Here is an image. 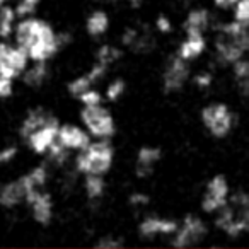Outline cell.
<instances>
[{"instance_id": "cell-1", "label": "cell", "mask_w": 249, "mask_h": 249, "mask_svg": "<svg viewBox=\"0 0 249 249\" xmlns=\"http://www.w3.org/2000/svg\"><path fill=\"white\" fill-rule=\"evenodd\" d=\"M14 39L28 53L31 62H50L69 46L72 36L65 31H55V28L45 19L28 16L18 21Z\"/></svg>"}, {"instance_id": "cell-2", "label": "cell", "mask_w": 249, "mask_h": 249, "mask_svg": "<svg viewBox=\"0 0 249 249\" xmlns=\"http://www.w3.org/2000/svg\"><path fill=\"white\" fill-rule=\"evenodd\" d=\"M213 58L218 65L231 67L249 55V28L237 21H229L213 28Z\"/></svg>"}, {"instance_id": "cell-3", "label": "cell", "mask_w": 249, "mask_h": 249, "mask_svg": "<svg viewBox=\"0 0 249 249\" xmlns=\"http://www.w3.org/2000/svg\"><path fill=\"white\" fill-rule=\"evenodd\" d=\"M215 227L227 237L237 239L249 234V193L237 190L231 193L227 205L215 213Z\"/></svg>"}, {"instance_id": "cell-4", "label": "cell", "mask_w": 249, "mask_h": 249, "mask_svg": "<svg viewBox=\"0 0 249 249\" xmlns=\"http://www.w3.org/2000/svg\"><path fill=\"white\" fill-rule=\"evenodd\" d=\"M114 156L116 150L111 140H96L77 152L73 159V169L80 176H89V174L106 176L114 164Z\"/></svg>"}, {"instance_id": "cell-5", "label": "cell", "mask_w": 249, "mask_h": 249, "mask_svg": "<svg viewBox=\"0 0 249 249\" xmlns=\"http://www.w3.org/2000/svg\"><path fill=\"white\" fill-rule=\"evenodd\" d=\"M80 123L96 140H111L116 135V120L104 104L82 106Z\"/></svg>"}, {"instance_id": "cell-6", "label": "cell", "mask_w": 249, "mask_h": 249, "mask_svg": "<svg viewBox=\"0 0 249 249\" xmlns=\"http://www.w3.org/2000/svg\"><path fill=\"white\" fill-rule=\"evenodd\" d=\"M200 120L203 128L213 139H225L232 133L235 126V113L225 103H208L201 107Z\"/></svg>"}, {"instance_id": "cell-7", "label": "cell", "mask_w": 249, "mask_h": 249, "mask_svg": "<svg viewBox=\"0 0 249 249\" xmlns=\"http://www.w3.org/2000/svg\"><path fill=\"white\" fill-rule=\"evenodd\" d=\"M208 235V225L200 215L188 213L179 220V227L173 235V248L178 249H186L193 248V246L200 244L205 237Z\"/></svg>"}, {"instance_id": "cell-8", "label": "cell", "mask_w": 249, "mask_h": 249, "mask_svg": "<svg viewBox=\"0 0 249 249\" xmlns=\"http://www.w3.org/2000/svg\"><path fill=\"white\" fill-rule=\"evenodd\" d=\"M231 184L224 174H215L205 184V190L201 193L200 207L207 215H215L220 208L227 205L231 198Z\"/></svg>"}, {"instance_id": "cell-9", "label": "cell", "mask_w": 249, "mask_h": 249, "mask_svg": "<svg viewBox=\"0 0 249 249\" xmlns=\"http://www.w3.org/2000/svg\"><path fill=\"white\" fill-rule=\"evenodd\" d=\"M29 56L18 43H9V39H0V75L9 79H21L22 72L28 69Z\"/></svg>"}, {"instance_id": "cell-10", "label": "cell", "mask_w": 249, "mask_h": 249, "mask_svg": "<svg viewBox=\"0 0 249 249\" xmlns=\"http://www.w3.org/2000/svg\"><path fill=\"white\" fill-rule=\"evenodd\" d=\"M120 46L137 53V55H149L156 50L157 39L147 26H128L120 36Z\"/></svg>"}, {"instance_id": "cell-11", "label": "cell", "mask_w": 249, "mask_h": 249, "mask_svg": "<svg viewBox=\"0 0 249 249\" xmlns=\"http://www.w3.org/2000/svg\"><path fill=\"white\" fill-rule=\"evenodd\" d=\"M191 79L190 62L173 55L162 70V89L166 94H176L186 87Z\"/></svg>"}, {"instance_id": "cell-12", "label": "cell", "mask_w": 249, "mask_h": 249, "mask_svg": "<svg viewBox=\"0 0 249 249\" xmlns=\"http://www.w3.org/2000/svg\"><path fill=\"white\" fill-rule=\"evenodd\" d=\"M26 205L31 210V215L35 218L36 224L39 225H48L53 220L55 215V201L50 191L43 190H35L31 193H28L26 196Z\"/></svg>"}, {"instance_id": "cell-13", "label": "cell", "mask_w": 249, "mask_h": 249, "mask_svg": "<svg viewBox=\"0 0 249 249\" xmlns=\"http://www.w3.org/2000/svg\"><path fill=\"white\" fill-rule=\"evenodd\" d=\"M58 128H60V121H58V118H56V120L43 124L41 128L29 133L24 139L26 145H28L29 150H31L33 154H36V156H46L48 150L52 149V145L56 142Z\"/></svg>"}, {"instance_id": "cell-14", "label": "cell", "mask_w": 249, "mask_h": 249, "mask_svg": "<svg viewBox=\"0 0 249 249\" xmlns=\"http://www.w3.org/2000/svg\"><path fill=\"white\" fill-rule=\"evenodd\" d=\"M179 227V220L171 217H159V215H147L140 220L139 234L143 239H156L157 235H169L173 237L174 232Z\"/></svg>"}, {"instance_id": "cell-15", "label": "cell", "mask_w": 249, "mask_h": 249, "mask_svg": "<svg viewBox=\"0 0 249 249\" xmlns=\"http://www.w3.org/2000/svg\"><path fill=\"white\" fill-rule=\"evenodd\" d=\"M56 140H58L65 149H69L70 152H80V150L86 149V147L92 142V137L89 135V132L84 128L82 124L60 123Z\"/></svg>"}, {"instance_id": "cell-16", "label": "cell", "mask_w": 249, "mask_h": 249, "mask_svg": "<svg viewBox=\"0 0 249 249\" xmlns=\"http://www.w3.org/2000/svg\"><path fill=\"white\" fill-rule=\"evenodd\" d=\"M215 28V19L207 7H195L183 21L184 35H207Z\"/></svg>"}, {"instance_id": "cell-17", "label": "cell", "mask_w": 249, "mask_h": 249, "mask_svg": "<svg viewBox=\"0 0 249 249\" xmlns=\"http://www.w3.org/2000/svg\"><path fill=\"white\" fill-rule=\"evenodd\" d=\"M162 159V150L156 145H143L137 150L135 157V176L147 179L154 174L156 166Z\"/></svg>"}, {"instance_id": "cell-18", "label": "cell", "mask_w": 249, "mask_h": 249, "mask_svg": "<svg viewBox=\"0 0 249 249\" xmlns=\"http://www.w3.org/2000/svg\"><path fill=\"white\" fill-rule=\"evenodd\" d=\"M207 35H184L183 41L178 45L176 55L186 60V62H193V60H198L207 52Z\"/></svg>"}, {"instance_id": "cell-19", "label": "cell", "mask_w": 249, "mask_h": 249, "mask_svg": "<svg viewBox=\"0 0 249 249\" xmlns=\"http://www.w3.org/2000/svg\"><path fill=\"white\" fill-rule=\"evenodd\" d=\"M26 196H28V190H26L21 178L7 181L0 186V205L4 208H9V210L26 203Z\"/></svg>"}, {"instance_id": "cell-20", "label": "cell", "mask_w": 249, "mask_h": 249, "mask_svg": "<svg viewBox=\"0 0 249 249\" xmlns=\"http://www.w3.org/2000/svg\"><path fill=\"white\" fill-rule=\"evenodd\" d=\"M56 120V116L53 113H50L45 107H35V109H29L26 113V116L22 118L21 126H19V135L24 140L29 133H33L35 130L41 128L43 124L50 123V121Z\"/></svg>"}, {"instance_id": "cell-21", "label": "cell", "mask_w": 249, "mask_h": 249, "mask_svg": "<svg viewBox=\"0 0 249 249\" xmlns=\"http://www.w3.org/2000/svg\"><path fill=\"white\" fill-rule=\"evenodd\" d=\"M111 28V19L109 14L103 9H94L92 12H89L86 18V33L89 35V38L99 39L103 36L107 35Z\"/></svg>"}, {"instance_id": "cell-22", "label": "cell", "mask_w": 249, "mask_h": 249, "mask_svg": "<svg viewBox=\"0 0 249 249\" xmlns=\"http://www.w3.org/2000/svg\"><path fill=\"white\" fill-rule=\"evenodd\" d=\"M50 79V67L48 62H31L28 69L22 72L21 80L29 89H39L43 87Z\"/></svg>"}, {"instance_id": "cell-23", "label": "cell", "mask_w": 249, "mask_h": 249, "mask_svg": "<svg viewBox=\"0 0 249 249\" xmlns=\"http://www.w3.org/2000/svg\"><path fill=\"white\" fill-rule=\"evenodd\" d=\"M231 70L235 90H237L241 97L249 99V58L244 56V58L237 60V62L231 65Z\"/></svg>"}, {"instance_id": "cell-24", "label": "cell", "mask_w": 249, "mask_h": 249, "mask_svg": "<svg viewBox=\"0 0 249 249\" xmlns=\"http://www.w3.org/2000/svg\"><path fill=\"white\" fill-rule=\"evenodd\" d=\"M21 179H22V183H24L28 193H31V191H35V190H43V188H46V184H48L50 169L46 164H38V166L31 167L26 174H22Z\"/></svg>"}, {"instance_id": "cell-25", "label": "cell", "mask_w": 249, "mask_h": 249, "mask_svg": "<svg viewBox=\"0 0 249 249\" xmlns=\"http://www.w3.org/2000/svg\"><path fill=\"white\" fill-rule=\"evenodd\" d=\"M18 19H19V16L12 5L5 4L0 7V39L14 38Z\"/></svg>"}, {"instance_id": "cell-26", "label": "cell", "mask_w": 249, "mask_h": 249, "mask_svg": "<svg viewBox=\"0 0 249 249\" xmlns=\"http://www.w3.org/2000/svg\"><path fill=\"white\" fill-rule=\"evenodd\" d=\"M82 188L89 200L97 201L106 193V179H104V176H99V174H89V176H84Z\"/></svg>"}, {"instance_id": "cell-27", "label": "cell", "mask_w": 249, "mask_h": 249, "mask_svg": "<svg viewBox=\"0 0 249 249\" xmlns=\"http://www.w3.org/2000/svg\"><path fill=\"white\" fill-rule=\"evenodd\" d=\"M121 56H123V50H121L120 46L104 43V45H101L99 48L96 50V53H94V62H99V63H103L104 67L111 69V67L120 62Z\"/></svg>"}, {"instance_id": "cell-28", "label": "cell", "mask_w": 249, "mask_h": 249, "mask_svg": "<svg viewBox=\"0 0 249 249\" xmlns=\"http://www.w3.org/2000/svg\"><path fill=\"white\" fill-rule=\"evenodd\" d=\"M70 150L65 149V147L62 145V143L56 140L55 143L52 145V149L48 150V154H46V157H48L50 164L55 167H65L67 164L70 162Z\"/></svg>"}, {"instance_id": "cell-29", "label": "cell", "mask_w": 249, "mask_h": 249, "mask_svg": "<svg viewBox=\"0 0 249 249\" xmlns=\"http://www.w3.org/2000/svg\"><path fill=\"white\" fill-rule=\"evenodd\" d=\"M96 84L90 80V77L87 75V72L80 73V75L73 77L72 80H70L69 84H67V90H69V94L72 97H79L82 92H86L87 89H90V87H94Z\"/></svg>"}, {"instance_id": "cell-30", "label": "cell", "mask_w": 249, "mask_h": 249, "mask_svg": "<svg viewBox=\"0 0 249 249\" xmlns=\"http://www.w3.org/2000/svg\"><path fill=\"white\" fill-rule=\"evenodd\" d=\"M124 92H126V82H124L121 77H116V79L111 80L106 86V89H104V101L116 103V101H120L121 97L124 96Z\"/></svg>"}, {"instance_id": "cell-31", "label": "cell", "mask_w": 249, "mask_h": 249, "mask_svg": "<svg viewBox=\"0 0 249 249\" xmlns=\"http://www.w3.org/2000/svg\"><path fill=\"white\" fill-rule=\"evenodd\" d=\"M232 19L249 28V0H237L232 7Z\"/></svg>"}, {"instance_id": "cell-32", "label": "cell", "mask_w": 249, "mask_h": 249, "mask_svg": "<svg viewBox=\"0 0 249 249\" xmlns=\"http://www.w3.org/2000/svg\"><path fill=\"white\" fill-rule=\"evenodd\" d=\"M77 101H79L82 106H96V104L104 103V94L101 92L99 89H96V87H90L86 92L80 94V96L77 97Z\"/></svg>"}, {"instance_id": "cell-33", "label": "cell", "mask_w": 249, "mask_h": 249, "mask_svg": "<svg viewBox=\"0 0 249 249\" xmlns=\"http://www.w3.org/2000/svg\"><path fill=\"white\" fill-rule=\"evenodd\" d=\"M39 2H41V0H18V4H16L14 9H16V12H18L19 19L28 18V16H35Z\"/></svg>"}, {"instance_id": "cell-34", "label": "cell", "mask_w": 249, "mask_h": 249, "mask_svg": "<svg viewBox=\"0 0 249 249\" xmlns=\"http://www.w3.org/2000/svg\"><path fill=\"white\" fill-rule=\"evenodd\" d=\"M18 154H19V147L14 145V143L0 147V166H7V164L14 162Z\"/></svg>"}, {"instance_id": "cell-35", "label": "cell", "mask_w": 249, "mask_h": 249, "mask_svg": "<svg viewBox=\"0 0 249 249\" xmlns=\"http://www.w3.org/2000/svg\"><path fill=\"white\" fill-rule=\"evenodd\" d=\"M154 28H156L157 33L160 35H171L174 29V24H173V19L166 14H159L154 21Z\"/></svg>"}, {"instance_id": "cell-36", "label": "cell", "mask_w": 249, "mask_h": 249, "mask_svg": "<svg viewBox=\"0 0 249 249\" xmlns=\"http://www.w3.org/2000/svg\"><path fill=\"white\" fill-rule=\"evenodd\" d=\"M96 246L99 249H121L124 246V241L116 235H104L96 242Z\"/></svg>"}, {"instance_id": "cell-37", "label": "cell", "mask_w": 249, "mask_h": 249, "mask_svg": "<svg viewBox=\"0 0 249 249\" xmlns=\"http://www.w3.org/2000/svg\"><path fill=\"white\" fill-rule=\"evenodd\" d=\"M128 205L133 208H145L150 205V196L143 191H133L128 196Z\"/></svg>"}, {"instance_id": "cell-38", "label": "cell", "mask_w": 249, "mask_h": 249, "mask_svg": "<svg viewBox=\"0 0 249 249\" xmlns=\"http://www.w3.org/2000/svg\"><path fill=\"white\" fill-rule=\"evenodd\" d=\"M213 80H215V77L210 70H201V72H198L196 75L193 77V82L198 89H208V87H212Z\"/></svg>"}, {"instance_id": "cell-39", "label": "cell", "mask_w": 249, "mask_h": 249, "mask_svg": "<svg viewBox=\"0 0 249 249\" xmlns=\"http://www.w3.org/2000/svg\"><path fill=\"white\" fill-rule=\"evenodd\" d=\"M14 94V79L0 75V99H9Z\"/></svg>"}, {"instance_id": "cell-40", "label": "cell", "mask_w": 249, "mask_h": 249, "mask_svg": "<svg viewBox=\"0 0 249 249\" xmlns=\"http://www.w3.org/2000/svg\"><path fill=\"white\" fill-rule=\"evenodd\" d=\"M212 2H213L215 7L220 9V11H229V9L234 7V4L237 0H212Z\"/></svg>"}, {"instance_id": "cell-41", "label": "cell", "mask_w": 249, "mask_h": 249, "mask_svg": "<svg viewBox=\"0 0 249 249\" xmlns=\"http://www.w3.org/2000/svg\"><path fill=\"white\" fill-rule=\"evenodd\" d=\"M126 2H128V4L132 5V7H139V5L142 4L143 0H126Z\"/></svg>"}, {"instance_id": "cell-42", "label": "cell", "mask_w": 249, "mask_h": 249, "mask_svg": "<svg viewBox=\"0 0 249 249\" xmlns=\"http://www.w3.org/2000/svg\"><path fill=\"white\" fill-rule=\"evenodd\" d=\"M5 4H9V0H0V7H2V5H5Z\"/></svg>"}, {"instance_id": "cell-43", "label": "cell", "mask_w": 249, "mask_h": 249, "mask_svg": "<svg viewBox=\"0 0 249 249\" xmlns=\"http://www.w3.org/2000/svg\"><path fill=\"white\" fill-rule=\"evenodd\" d=\"M97 2H111V0H97Z\"/></svg>"}]
</instances>
